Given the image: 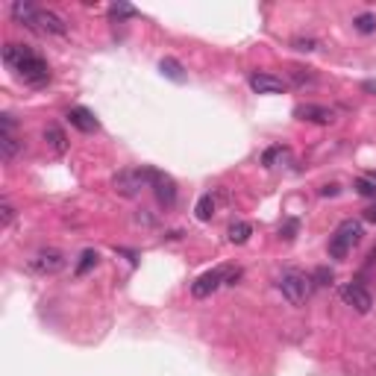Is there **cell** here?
I'll return each instance as SVG.
<instances>
[{
	"instance_id": "obj_1",
	"label": "cell",
	"mask_w": 376,
	"mask_h": 376,
	"mask_svg": "<svg viewBox=\"0 0 376 376\" xmlns=\"http://www.w3.org/2000/svg\"><path fill=\"white\" fill-rule=\"evenodd\" d=\"M362 224L359 220H344V224H338L335 236L329 238V256L333 259H347V253L353 250L362 241Z\"/></svg>"
},
{
	"instance_id": "obj_2",
	"label": "cell",
	"mask_w": 376,
	"mask_h": 376,
	"mask_svg": "<svg viewBox=\"0 0 376 376\" xmlns=\"http://www.w3.org/2000/svg\"><path fill=\"white\" fill-rule=\"evenodd\" d=\"M153 180H156V171L153 168H136V171H121L115 176V191L124 194V197H136L141 188L153 185Z\"/></svg>"
},
{
	"instance_id": "obj_3",
	"label": "cell",
	"mask_w": 376,
	"mask_h": 376,
	"mask_svg": "<svg viewBox=\"0 0 376 376\" xmlns=\"http://www.w3.org/2000/svg\"><path fill=\"white\" fill-rule=\"evenodd\" d=\"M280 291H282V297L289 300L291 306H303L306 303V297H309V291H312V280H306L303 273H297V271H289V273H282L280 276Z\"/></svg>"
},
{
	"instance_id": "obj_4",
	"label": "cell",
	"mask_w": 376,
	"mask_h": 376,
	"mask_svg": "<svg viewBox=\"0 0 376 376\" xmlns=\"http://www.w3.org/2000/svg\"><path fill=\"white\" fill-rule=\"evenodd\" d=\"M15 74H18L27 85H36V88L50 83V68H48V62H44L41 56H36V53H30V56L15 68Z\"/></svg>"
},
{
	"instance_id": "obj_5",
	"label": "cell",
	"mask_w": 376,
	"mask_h": 376,
	"mask_svg": "<svg viewBox=\"0 0 376 376\" xmlns=\"http://www.w3.org/2000/svg\"><path fill=\"white\" fill-rule=\"evenodd\" d=\"M341 300H344L347 306H353L359 315H368L370 309H373V297H370V291L364 289V285H359V282H347L344 289H341Z\"/></svg>"
},
{
	"instance_id": "obj_6",
	"label": "cell",
	"mask_w": 376,
	"mask_h": 376,
	"mask_svg": "<svg viewBox=\"0 0 376 376\" xmlns=\"http://www.w3.org/2000/svg\"><path fill=\"white\" fill-rule=\"evenodd\" d=\"M30 268L36 273H56L65 268V256L59 250H39L36 256L30 259Z\"/></svg>"
},
{
	"instance_id": "obj_7",
	"label": "cell",
	"mask_w": 376,
	"mask_h": 376,
	"mask_svg": "<svg viewBox=\"0 0 376 376\" xmlns=\"http://www.w3.org/2000/svg\"><path fill=\"white\" fill-rule=\"evenodd\" d=\"M227 282V268H215V271H206L200 280L191 285V294L194 297H209L212 291H218L220 285Z\"/></svg>"
},
{
	"instance_id": "obj_8",
	"label": "cell",
	"mask_w": 376,
	"mask_h": 376,
	"mask_svg": "<svg viewBox=\"0 0 376 376\" xmlns=\"http://www.w3.org/2000/svg\"><path fill=\"white\" fill-rule=\"evenodd\" d=\"M36 32H50V36H65L68 27L65 21L53 12V9H39V18H36Z\"/></svg>"
},
{
	"instance_id": "obj_9",
	"label": "cell",
	"mask_w": 376,
	"mask_h": 376,
	"mask_svg": "<svg viewBox=\"0 0 376 376\" xmlns=\"http://www.w3.org/2000/svg\"><path fill=\"white\" fill-rule=\"evenodd\" d=\"M294 115L300 121H312V124H333L335 121V112L326 106H317V103H306V106H297Z\"/></svg>"
},
{
	"instance_id": "obj_10",
	"label": "cell",
	"mask_w": 376,
	"mask_h": 376,
	"mask_svg": "<svg viewBox=\"0 0 376 376\" xmlns=\"http://www.w3.org/2000/svg\"><path fill=\"white\" fill-rule=\"evenodd\" d=\"M250 88L256 94H282L285 92V83L273 74H250Z\"/></svg>"
},
{
	"instance_id": "obj_11",
	"label": "cell",
	"mask_w": 376,
	"mask_h": 376,
	"mask_svg": "<svg viewBox=\"0 0 376 376\" xmlns=\"http://www.w3.org/2000/svg\"><path fill=\"white\" fill-rule=\"evenodd\" d=\"M39 9L36 3H24V0H15L12 6H9V15H12L21 27H27V30H36V18H39Z\"/></svg>"
},
{
	"instance_id": "obj_12",
	"label": "cell",
	"mask_w": 376,
	"mask_h": 376,
	"mask_svg": "<svg viewBox=\"0 0 376 376\" xmlns=\"http://www.w3.org/2000/svg\"><path fill=\"white\" fill-rule=\"evenodd\" d=\"M153 191H156V200L162 206H174L176 203V185H174V180H171V176H165V174H159V171H156V180H153Z\"/></svg>"
},
{
	"instance_id": "obj_13",
	"label": "cell",
	"mask_w": 376,
	"mask_h": 376,
	"mask_svg": "<svg viewBox=\"0 0 376 376\" xmlns=\"http://www.w3.org/2000/svg\"><path fill=\"white\" fill-rule=\"evenodd\" d=\"M68 121H71V127H76L80 132H94L97 127H101V124H97V118L88 112V109H83V106H74L68 112Z\"/></svg>"
},
{
	"instance_id": "obj_14",
	"label": "cell",
	"mask_w": 376,
	"mask_h": 376,
	"mask_svg": "<svg viewBox=\"0 0 376 376\" xmlns=\"http://www.w3.org/2000/svg\"><path fill=\"white\" fill-rule=\"evenodd\" d=\"M30 48L27 44H15V41H9V44H3V62L9 65V68H18L21 62H24L27 56H30Z\"/></svg>"
},
{
	"instance_id": "obj_15",
	"label": "cell",
	"mask_w": 376,
	"mask_h": 376,
	"mask_svg": "<svg viewBox=\"0 0 376 376\" xmlns=\"http://www.w3.org/2000/svg\"><path fill=\"white\" fill-rule=\"evenodd\" d=\"M18 150H21V145L12 132H0V156H3V162H12L18 156Z\"/></svg>"
},
{
	"instance_id": "obj_16",
	"label": "cell",
	"mask_w": 376,
	"mask_h": 376,
	"mask_svg": "<svg viewBox=\"0 0 376 376\" xmlns=\"http://www.w3.org/2000/svg\"><path fill=\"white\" fill-rule=\"evenodd\" d=\"M44 141H48V145L53 147V153H56V156H62L65 147H68V145H65V132H62L56 124H50L48 129H44Z\"/></svg>"
},
{
	"instance_id": "obj_17",
	"label": "cell",
	"mask_w": 376,
	"mask_h": 376,
	"mask_svg": "<svg viewBox=\"0 0 376 376\" xmlns=\"http://www.w3.org/2000/svg\"><path fill=\"white\" fill-rule=\"evenodd\" d=\"M250 236H253V227L247 224V220H238V224H232L229 227V244H247L250 241Z\"/></svg>"
},
{
	"instance_id": "obj_18",
	"label": "cell",
	"mask_w": 376,
	"mask_h": 376,
	"mask_svg": "<svg viewBox=\"0 0 376 376\" xmlns=\"http://www.w3.org/2000/svg\"><path fill=\"white\" fill-rule=\"evenodd\" d=\"M159 68H162V74L168 76V80H174V83H185V71H182V65L176 62V59H162Z\"/></svg>"
},
{
	"instance_id": "obj_19",
	"label": "cell",
	"mask_w": 376,
	"mask_h": 376,
	"mask_svg": "<svg viewBox=\"0 0 376 376\" xmlns=\"http://www.w3.org/2000/svg\"><path fill=\"white\" fill-rule=\"evenodd\" d=\"M97 259H101V256H97V250H83V256H80V262H76L74 273L76 276H85L92 268H97Z\"/></svg>"
},
{
	"instance_id": "obj_20",
	"label": "cell",
	"mask_w": 376,
	"mask_h": 376,
	"mask_svg": "<svg viewBox=\"0 0 376 376\" xmlns=\"http://www.w3.org/2000/svg\"><path fill=\"white\" fill-rule=\"evenodd\" d=\"M194 212H197V220H212V215H215V197L212 194H203L200 200H197Z\"/></svg>"
},
{
	"instance_id": "obj_21",
	"label": "cell",
	"mask_w": 376,
	"mask_h": 376,
	"mask_svg": "<svg viewBox=\"0 0 376 376\" xmlns=\"http://www.w3.org/2000/svg\"><path fill=\"white\" fill-rule=\"evenodd\" d=\"M353 27H356L362 36H370V32H376V15L370 12H362L356 21H353Z\"/></svg>"
},
{
	"instance_id": "obj_22",
	"label": "cell",
	"mask_w": 376,
	"mask_h": 376,
	"mask_svg": "<svg viewBox=\"0 0 376 376\" xmlns=\"http://www.w3.org/2000/svg\"><path fill=\"white\" fill-rule=\"evenodd\" d=\"M289 74H291V80H294L297 85L315 83V74H312V68H303V65H291V68H289Z\"/></svg>"
},
{
	"instance_id": "obj_23",
	"label": "cell",
	"mask_w": 376,
	"mask_h": 376,
	"mask_svg": "<svg viewBox=\"0 0 376 376\" xmlns=\"http://www.w3.org/2000/svg\"><path fill=\"white\" fill-rule=\"evenodd\" d=\"M109 15L112 18H132L136 15V9L127 6V3H115V6H109Z\"/></svg>"
},
{
	"instance_id": "obj_24",
	"label": "cell",
	"mask_w": 376,
	"mask_h": 376,
	"mask_svg": "<svg viewBox=\"0 0 376 376\" xmlns=\"http://www.w3.org/2000/svg\"><path fill=\"white\" fill-rule=\"evenodd\" d=\"M356 191H359L362 197H376V182H370V180H356Z\"/></svg>"
},
{
	"instance_id": "obj_25",
	"label": "cell",
	"mask_w": 376,
	"mask_h": 376,
	"mask_svg": "<svg viewBox=\"0 0 376 376\" xmlns=\"http://www.w3.org/2000/svg\"><path fill=\"white\" fill-rule=\"evenodd\" d=\"M12 218H15V209L3 200V203H0V227H9V224H12Z\"/></svg>"
},
{
	"instance_id": "obj_26",
	"label": "cell",
	"mask_w": 376,
	"mask_h": 376,
	"mask_svg": "<svg viewBox=\"0 0 376 376\" xmlns=\"http://www.w3.org/2000/svg\"><path fill=\"white\" fill-rule=\"evenodd\" d=\"M333 282V271L329 268H317L315 271V285H329Z\"/></svg>"
},
{
	"instance_id": "obj_27",
	"label": "cell",
	"mask_w": 376,
	"mask_h": 376,
	"mask_svg": "<svg viewBox=\"0 0 376 376\" xmlns=\"http://www.w3.org/2000/svg\"><path fill=\"white\" fill-rule=\"evenodd\" d=\"M294 48L303 50V53H312V50L317 48V41H315V39H294Z\"/></svg>"
},
{
	"instance_id": "obj_28",
	"label": "cell",
	"mask_w": 376,
	"mask_h": 376,
	"mask_svg": "<svg viewBox=\"0 0 376 376\" xmlns=\"http://www.w3.org/2000/svg\"><path fill=\"white\" fill-rule=\"evenodd\" d=\"M280 153H285V150H282V147H271L268 153H264V159H262V162H264V165H268V168H271V165H273V159L280 156Z\"/></svg>"
},
{
	"instance_id": "obj_29",
	"label": "cell",
	"mask_w": 376,
	"mask_h": 376,
	"mask_svg": "<svg viewBox=\"0 0 376 376\" xmlns=\"http://www.w3.org/2000/svg\"><path fill=\"white\" fill-rule=\"evenodd\" d=\"M364 218H368V220H376V206H370L368 212H364Z\"/></svg>"
},
{
	"instance_id": "obj_30",
	"label": "cell",
	"mask_w": 376,
	"mask_h": 376,
	"mask_svg": "<svg viewBox=\"0 0 376 376\" xmlns=\"http://www.w3.org/2000/svg\"><path fill=\"white\" fill-rule=\"evenodd\" d=\"M329 194H338V188H335V185H326V188H324V197H329Z\"/></svg>"
}]
</instances>
